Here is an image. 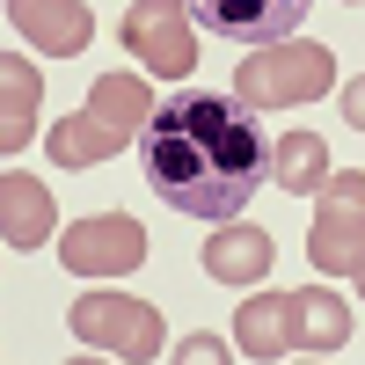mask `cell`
<instances>
[{
    "label": "cell",
    "instance_id": "obj_3",
    "mask_svg": "<svg viewBox=\"0 0 365 365\" xmlns=\"http://www.w3.org/2000/svg\"><path fill=\"white\" fill-rule=\"evenodd\" d=\"M336 88V51L329 44H299V37H285V44H263L256 58H241L234 66V103L241 110H299V103H314V96H329Z\"/></svg>",
    "mask_w": 365,
    "mask_h": 365
},
{
    "label": "cell",
    "instance_id": "obj_18",
    "mask_svg": "<svg viewBox=\"0 0 365 365\" xmlns=\"http://www.w3.org/2000/svg\"><path fill=\"white\" fill-rule=\"evenodd\" d=\"M358 292H365V270H358Z\"/></svg>",
    "mask_w": 365,
    "mask_h": 365
},
{
    "label": "cell",
    "instance_id": "obj_10",
    "mask_svg": "<svg viewBox=\"0 0 365 365\" xmlns=\"http://www.w3.org/2000/svg\"><path fill=\"white\" fill-rule=\"evenodd\" d=\"M234 344H241V358H292L299 351V292H256L234 314Z\"/></svg>",
    "mask_w": 365,
    "mask_h": 365
},
{
    "label": "cell",
    "instance_id": "obj_1",
    "mask_svg": "<svg viewBox=\"0 0 365 365\" xmlns=\"http://www.w3.org/2000/svg\"><path fill=\"white\" fill-rule=\"evenodd\" d=\"M263 175L270 146L234 96H175L146 125V182L182 220H241Z\"/></svg>",
    "mask_w": 365,
    "mask_h": 365
},
{
    "label": "cell",
    "instance_id": "obj_15",
    "mask_svg": "<svg viewBox=\"0 0 365 365\" xmlns=\"http://www.w3.org/2000/svg\"><path fill=\"white\" fill-rule=\"evenodd\" d=\"M351 344V307L336 292H299V351H314V358H329V351H344Z\"/></svg>",
    "mask_w": 365,
    "mask_h": 365
},
{
    "label": "cell",
    "instance_id": "obj_17",
    "mask_svg": "<svg viewBox=\"0 0 365 365\" xmlns=\"http://www.w3.org/2000/svg\"><path fill=\"white\" fill-rule=\"evenodd\" d=\"M344 125L365 132V81H344Z\"/></svg>",
    "mask_w": 365,
    "mask_h": 365
},
{
    "label": "cell",
    "instance_id": "obj_11",
    "mask_svg": "<svg viewBox=\"0 0 365 365\" xmlns=\"http://www.w3.org/2000/svg\"><path fill=\"white\" fill-rule=\"evenodd\" d=\"M51 227H58L51 190H44L37 175L8 168V175H0V241H8V249H44Z\"/></svg>",
    "mask_w": 365,
    "mask_h": 365
},
{
    "label": "cell",
    "instance_id": "obj_19",
    "mask_svg": "<svg viewBox=\"0 0 365 365\" xmlns=\"http://www.w3.org/2000/svg\"><path fill=\"white\" fill-rule=\"evenodd\" d=\"M344 8H358V0H344Z\"/></svg>",
    "mask_w": 365,
    "mask_h": 365
},
{
    "label": "cell",
    "instance_id": "obj_13",
    "mask_svg": "<svg viewBox=\"0 0 365 365\" xmlns=\"http://www.w3.org/2000/svg\"><path fill=\"white\" fill-rule=\"evenodd\" d=\"M37 103H44V73L29 58H0V154L22 161L29 132H37Z\"/></svg>",
    "mask_w": 365,
    "mask_h": 365
},
{
    "label": "cell",
    "instance_id": "obj_4",
    "mask_svg": "<svg viewBox=\"0 0 365 365\" xmlns=\"http://www.w3.org/2000/svg\"><path fill=\"white\" fill-rule=\"evenodd\" d=\"M307 256H314L322 278H358L365 270V168H344L314 190Z\"/></svg>",
    "mask_w": 365,
    "mask_h": 365
},
{
    "label": "cell",
    "instance_id": "obj_7",
    "mask_svg": "<svg viewBox=\"0 0 365 365\" xmlns=\"http://www.w3.org/2000/svg\"><path fill=\"white\" fill-rule=\"evenodd\" d=\"M58 263L73 278H125L146 263V227L132 212H96V220H73L58 234Z\"/></svg>",
    "mask_w": 365,
    "mask_h": 365
},
{
    "label": "cell",
    "instance_id": "obj_2",
    "mask_svg": "<svg viewBox=\"0 0 365 365\" xmlns=\"http://www.w3.org/2000/svg\"><path fill=\"white\" fill-rule=\"evenodd\" d=\"M154 88H146V73H103L96 88H88V103L66 117V125H51V161L58 168H96L110 154H125V146L154 125Z\"/></svg>",
    "mask_w": 365,
    "mask_h": 365
},
{
    "label": "cell",
    "instance_id": "obj_12",
    "mask_svg": "<svg viewBox=\"0 0 365 365\" xmlns=\"http://www.w3.org/2000/svg\"><path fill=\"white\" fill-rule=\"evenodd\" d=\"M270 256H278V241H270L263 227L249 220H220V234L205 241V278H220V285H256Z\"/></svg>",
    "mask_w": 365,
    "mask_h": 365
},
{
    "label": "cell",
    "instance_id": "obj_16",
    "mask_svg": "<svg viewBox=\"0 0 365 365\" xmlns=\"http://www.w3.org/2000/svg\"><path fill=\"white\" fill-rule=\"evenodd\" d=\"M182 365H220V358H234L220 336H205V329H197V336H182V351H175Z\"/></svg>",
    "mask_w": 365,
    "mask_h": 365
},
{
    "label": "cell",
    "instance_id": "obj_5",
    "mask_svg": "<svg viewBox=\"0 0 365 365\" xmlns=\"http://www.w3.org/2000/svg\"><path fill=\"white\" fill-rule=\"evenodd\" d=\"M73 336L81 351H103V358H125V365H146L161 358V314L132 292H81L73 299Z\"/></svg>",
    "mask_w": 365,
    "mask_h": 365
},
{
    "label": "cell",
    "instance_id": "obj_9",
    "mask_svg": "<svg viewBox=\"0 0 365 365\" xmlns=\"http://www.w3.org/2000/svg\"><path fill=\"white\" fill-rule=\"evenodd\" d=\"M8 29L22 44H37L44 58H73V51L96 44L88 0H8Z\"/></svg>",
    "mask_w": 365,
    "mask_h": 365
},
{
    "label": "cell",
    "instance_id": "obj_14",
    "mask_svg": "<svg viewBox=\"0 0 365 365\" xmlns=\"http://www.w3.org/2000/svg\"><path fill=\"white\" fill-rule=\"evenodd\" d=\"M270 182L292 190V197H314L322 182H329V146H322V132H285L278 146H270Z\"/></svg>",
    "mask_w": 365,
    "mask_h": 365
},
{
    "label": "cell",
    "instance_id": "obj_8",
    "mask_svg": "<svg viewBox=\"0 0 365 365\" xmlns=\"http://www.w3.org/2000/svg\"><path fill=\"white\" fill-rule=\"evenodd\" d=\"M299 15H307V0H190V22L205 29V37H220V44H285Z\"/></svg>",
    "mask_w": 365,
    "mask_h": 365
},
{
    "label": "cell",
    "instance_id": "obj_6",
    "mask_svg": "<svg viewBox=\"0 0 365 365\" xmlns=\"http://www.w3.org/2000/svg\"><path fill=\"white\" fill-rule=\"evenodd\" d=\"M125 51L139 58L154 81H182L197 66V29H190V0H132L125 15Z\"/></svg>",
    "mask_w": 365,
    "mask_h": 365
}]
</instances>
